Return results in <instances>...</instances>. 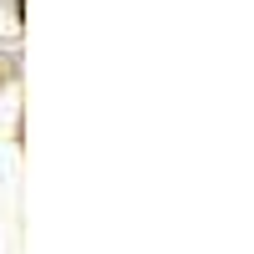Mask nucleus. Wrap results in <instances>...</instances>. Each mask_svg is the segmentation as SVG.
Returning a JSON list of instances; mask_svg holds the SVG:
<instances>
[]
</instances>
